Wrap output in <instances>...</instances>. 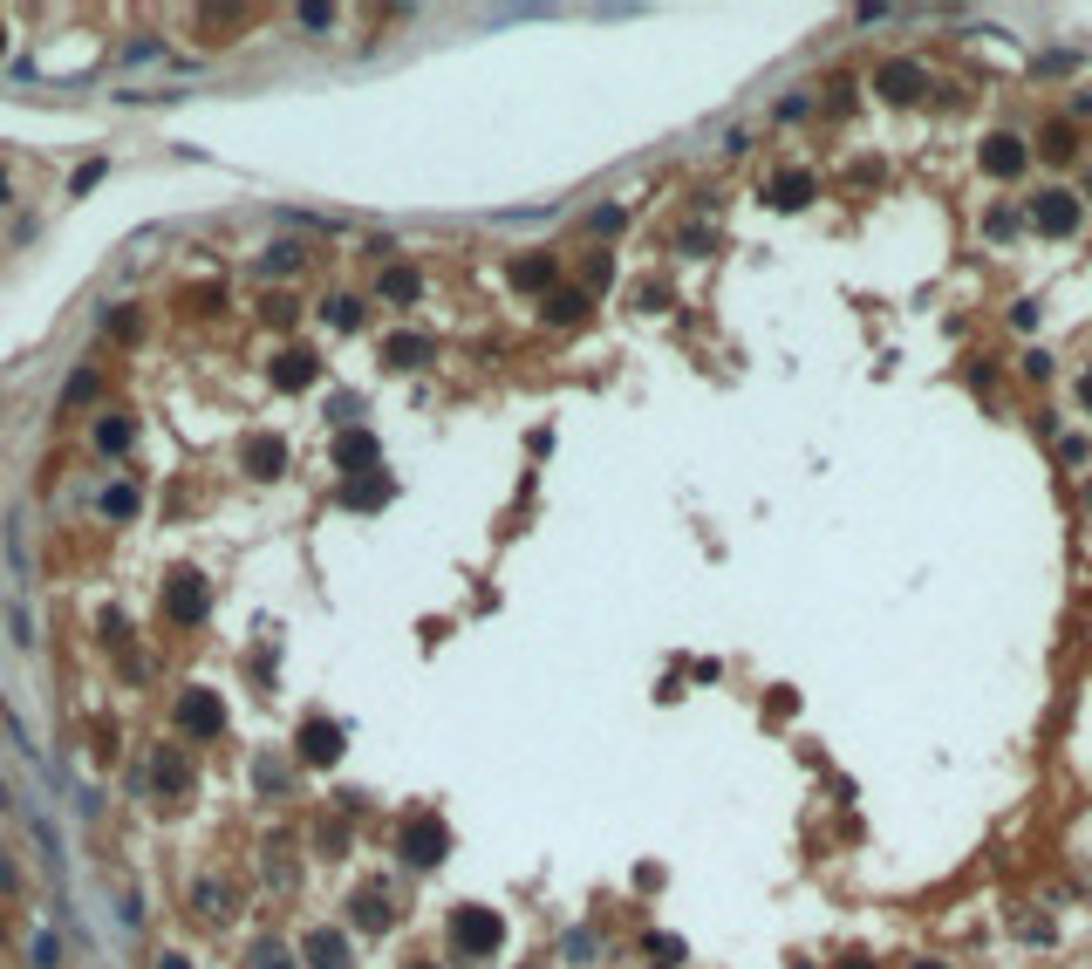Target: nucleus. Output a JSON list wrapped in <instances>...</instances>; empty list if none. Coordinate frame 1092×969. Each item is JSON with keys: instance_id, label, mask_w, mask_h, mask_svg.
Wrapping results in <instances>:
<instances>
[{"instance_id": "1", "label": "nucleus", "mask_w": 1092, "mask_h": 969, "mask_svg": "<svg viewBox=\"0 0 1092 969\" xmlns=\"http://www.w3.org/2000/svg\"><path fill=\"white\" fill-rule=\"evenodd\" d=\"M396 853L410 860V867H437L444 853H451V826L437 813H417L410 826H403V840H396Z\"/></svg>"}, {"instance_id": "2", "label": "nucleus", "mask_w": 1092, "mask_h": 969, "mask_svg": "<svg viewBox=\"0 0 1092 969\" xmlns=\"http://www.w3.org/2000/svg\"><path fill=\"white\" fill-rule=\"evenodd\" d=\"M451 935H458L465 956H492V949L506 942V922H499L492 908H458V915H451Z\"/></svg>"}, {"instance_id": "3", "label": "nucleus", "mask_w": 1092, "mask_h": 969, "mask_svg": "<svg viewBox=\"0 0 1092 969\" xmlns=\"http://www.w3.org/2000/svg\"><path fill=\"white\" fill-rule=\"evenodd\" d=\"M1031 226L1045 239H1072L1079 233V198L1072 192H1038L1031 198Z\"/></svg>"}, {"instance_id": "4", "label": "nucleus", "mask_w": 1092, "mask_h": 969, "mask_svg": "<svg viewBox=\"0 0 1092 969\" xmlns=\"http://www.w3.org/2000/svg\"><path fill=\"white\" fill-rule=\"evenodd\" d=\"M178 731H185V737H219V731H226L219 697H212V690H185V697H178Z\"/></svg>"}, {"instance_id": "5", "label": "nucleus", "mask_w": 1092, "mask_h": 969, "mask_svg": "<svg viewBox=\"0 0 1092 969\" xmlns=\"http://www.w3.org/2000/svg\"><path fill=\"white\" fill-rule=\"evenodd\" d=\"M976 164H983L990 178H1017V171L1031 164V151H1024V137H1011V130H997V137H983V151H976Z\"/></svg>"}, {"instance_id": "6", "label": "nucleus", "mask_w": 1092, "mask_h": 969, "mask_svg": "<svg viewBox=\"0 0 1092 969\" xmlns=\"http://www.w3.org/2000/svg\"><path fill=\"white\" fill-rule=\"evenodd\" d=\"M874 89H881V96H895V103H915V96L929 89V69L895 55V62H881V69H874Z\"/></svg>"}, {"instance_id": "7", "label": "nucleus", "mask_w": 1092, "mask_h": 969, "mask_svg": "<svg viewBox=\"0 0 1092 969\" xmlns=\"http://www.w3.org/2000/svg\"><path fill=\"white\" fill-rule=\"evenodd\" d=\"M164 608H171V621H205V581L198 574H171V587H164Z\"/></svg>"}, {"instance_id": "8", "label": "nucleus", "mask_w": 1092, "mask_h": 969, "mask_svg": "<svg viewBox=\"0 0 1092 969\" xmlns=\"http://www.w3.org/2000/svg\"><path fill=\"white\" fill-rule=\"evenodd\" d=\"M301 758H308V765H335V758H342V724L308 717V724H301Z\"/></svg>"}, {"instance_id": "9", "label": "nucleus", "mask_w": 1092, "mask_h": 969, "mask_svg": "<svg viewBox=\"0 0 1092 969\" xmlns=\"http://www.w3.org/2000/svg\"><path fill=\"white\" fill-rule=\"evenodd\" d=\"M301 956H308L314 969H349L355 963V949H349V935H342V929H314Z\"/></svg>"}, {"instance_id": "10", "label": "nucleus", "mask_w": 1092, "mask_h": 969, "mask_svg": "<svg viewBox=\"0 0 1092 969\" xmlns=\"http://www.w3.org/2000/svg\"><path fill=\"white\" fill-rule=\"evenodd\" d=\"M376 458H383V444H376L369 430H342V437H335V465L342 471H376Z\"/></svg>"}, {"instance_id": "11", "label": "nucleus", "mask_w": 1092, "mask_h": 969, "mask_svg": "<svg viewBox=\"0 0 1092 969\" xmlns=\"http://www.w3.org/2000/svg\"><path fill=\"white\" fill-rule=\"evenodd\" d=\"M239 465L253 471V478H280V471H287V444H280V437H246Z\"/></svg>"}, {"instance_id": "12", "label": "nucleus", "mask_w": 1092, "mask_h": 969, "mask_svg": "<svg viewBox=\"0 0 1092 969\" xmlns=\"http://www.w3.org/2000/svg\"><path fill=\"white\" fill-rule=\"evenodd\" d=\"M314 376H321V362H314L308 349H287L280 362H273V383H280V389H308Z\"/></svg>"}, {"instance_id": "13", "label": "nucleus", "mask_w": 1092, "mask_h": 969, "mask_svg": "<svg viewBox=\"0 0 1092 969\" xmlns=\"http://www.w3.org/2000/svg\"><path fill=\"white\" fill-rule=\"evenodd\" d=\"M383 362H390V369H424L430 335H390V342H383Z\"/></svg>"}, {"instance_id": "14", "label": "nucleus", "mask_w": 1092, "mask_h": 969, "mask_svg": "<svg viewBox=\"0 0 1092 969\" xmlns=\"http://www.w3.org/2000/svg\"><path fill=\"white\" fill-rule=\"evenodd\" d=\"M772 205H779V212H792V205H806V198H813V178H806V171H779V178H772Z\"/></svg>"}, {"instance_id": "15", "label": "nucleus", "mask_w": 1092, "mask_h": 969, "mask_svg": "<svg viewBox=\"0 0 1092 969\" xmlns=\"http://www.w3.org/2000/svg\"><path fill=\"white\" fill-rule=\"evenodd\" d=\"M546 280H553V253H526V260H512V287H526V294H540Z\"/></svg>"}, {"instance_id": "16", "label": "nucleus", "mask_w": 1092, "mask_h": 969, "mask_svg": "<svg viewBox=\"0 0 1092 969\" xmlns=\"http://www.w3.org/2000/svg\"><path fill=\"white\" fill-rule=\"evenodd\" d=\"M342 499H349L355 512H376V505L390 499V478H383V471H369V478H355V485L342 492Z\"/></svg>"}, {"instance_id": "17", "label": "nucleus", "mask_w": 1092, "mask_h": 969, "mask_svg": "<svg viewBox=\"0 0 1092 969\" xmlns=\"http://www.w3.org/2000/svg\"><path fill=\"white\" fill-rule=\"evenodd\" d=\"M321 321L349 335V328H362V301H355V294H328V301H321Z\"/></svg>"}, {"instance_id": "18", "label": "nucleus", "mask_w": 1092, "mask_h": 969, "mask_svg": "<svg viewBox=\"0 0 1092 969\" xmlns=\"http://www.w3.org/2000/svg\"><path fill=\"white\" fill-rule=\"evenodd\" d=\"M587 314V294L581 287H560V294H546V321H581Z\"/></svg>"}, {"instance_id": "19", "label": "nucleus", "mask_w": 1092, "mask_h": 969, "mask_svg": "<svg viewBox=\"0 0 1092 969\" xmlns=\"http://www.w3.org/2000/svg\"><path fill=\"white\" fill-rule=\"evenodd\" d=\"M130 437H137L130 417H103V424H96V444H103V451H130Z\"/></svg>"}, {"instance_id": "20", "label": "nucleus", "mask_w": 1092, "mask_h": 969, "mask_svg": "<svg viewBox=\"0 0 1092 969\" xmlns=\"http://www.w3.org/2000/svg\"><path fill=\"white\" fill-rule=\"evenodd\" d=\"M417 287H424V280H417L410 267H390V273H383V301H417Z\"/></svg>"}, {"instance_id": "21", "label": "nucleus", "mask_w": 1092, "mask_h": 969, "mask_svg": "<svg viewBox=\"0 0 1092 969\" xmlns=\"http://www.w3.org/2000/svg\"><path fill=\"white\" fill-rule=\"evenodd\" d=\"M355 922H362V929H390V908H383V894H355Z\"/></svg>"}, {"instance_id": "22", "label": "nucleus", "mask_w": 1092, "mask_h": 969, "mask_svg": "<svg viewBox=\"0 0 1092 969\" xmlns=\"http://www.w3.org/2000/svg\"><path fill=\"white\" fill-rule=\"evenodd\" d=\"M253 969H294V949H287V942H260V949H253Z\"/></svg>"}, {"instance_id": "23", "label": "nucleus", "mask_w": 1092, "mask_h": 969, "mask_svg": "<svg viewBox=\"0 0 1092 969\" xmlns=\"http://www.w3.org/2000/svg\"><path fill=\"white\" fill-rule=\"evenodd\" d=\"M983 233H990V239H1011L1017 233V212H1011V205H990V212H983Z\"/></svg>"}, {"instance_id": "24", "label": "nucleus", "mask_w": 1092, "mask_h": 969, "mask_svg": "<svg viewBox=\"0 0 1092 969\" xmlns=\"http://www.w3.org/2000/svg\"><path fill=\"white\" fill-rule=\"evenodd\" d=\"M301 267V246H267V260H260V273H294Z\"/></svg>"}, {"instance_id": "25", "label": "nucleus", "mask_w": 1092, "mask_h": 969, "mask_svg": "<svg viewBox=\"0 0 1092 969\" xmlns=\"http://www.w3.org/2000/svg\"><path fill=\"white\" fill-rule=\"evenodd\" d=\"M103 512H110V519H130V512H137V492H130V485H110V492H103Z\"/></svg>"}, {"instance_id": "26", "label": "nucleus", "mask_w": 1092, "mask_h": 969, "mask_svg": "<svg viewBox=\"0 0 1092 969\" xmlns=\"http://www.w3.org/2000/svg\"><path fill=\"white\" fill-rule=\"evenodd\" d=\"M1045 157H1052V164H1058V157H1072V123H1065V117L1045 130Z\"/></svg>"}, {"instance_id": "27", "label": "nucleus", "mask_w": 1092, "mask_h": 969, "mask_svg": "<svg viewBox=\"0 0 1092 969\" xmlns=\"http://www.w3.org/2000/svg\"><path fill=\"white\" fill-rule=\"evenodd\" d=\"M157 785H164V792H178V785H185V765H178V758H171V751H164V758H157Z\"/></svg>"}, {"instance_id": "28", "label": "nucleus", "mask_w": 1092, "mask_h": 969, "mask_svg": "<svg viewBox=\"0 0 1092 969\" xmlns=\"http://www.w3.org/2000/svg\"><path fill=\"white\" fill-rule=\"evenodd\" d=\"M649 956H663V969H676V956H683V942H676V935H649Z\"/></svg>"}, {"instance_id": "29", "label": "nucleus", "mask_w": 1092, "mask_h": 969, "mask_svg": "<svg viewBox=\"0 0 1092 969\" xmlns=\"http://www.w3.org/2000/svg\"><path fill=\"white\" fill-rule=\"evenodd\" d=\"M587 956H594V935L574 929V935H567V963H587Z\"/></svg>"}, {"instance_id": "30", "label": "nucleus", "mask_w": 1092, "mask_h": 969, "mask_svg": "<svg viewBox=\"0 0 1092 969\" xmlns=\"http://www.w3.org/2000/svg\"><path fill=\"white\" fill-rule=\"evenodd\" d=\"M89 396H96V376H89V369H82V376H76V383H69V389H62V403H89Z\"/></svg>"}, {"instance_id": "31", "label": "nucleus", "mask_w": 1092, "mask_h": 969, "mask_svg": "<svg viewBox=\"0 0 1092 969\" xmlns=\"http://www.w3.org/2000/svg\"><path fill=\"white\" fill-rule=\"evenodd\" d=\"M1024 376H1031V383H1045V376H1052V355L1031 349V355H1024Z\"/></svg>"}, {"instance_id": "32", "label": "nucleus", "mask_w": 1092, "mask_h": 969, "mask_svg": "<svg viewBox=\"0 0 1092 969\" xmlns=\"http://www.w3.org/2000/svg\"><path fill=\"white\" fill-rule=\"evenodd\" d=\"M594 233H622V205H601L594 212Z\"/></svg>"}, {"instance_id": "33", "label": "nucleus", "mask_w": 1092, "mask_h": 969, "mask_svg": "<svg viewBox=\"0 0 1092 969\" xmlns=\"http://www.w3.org/2000/svg\"><path fill=\"white\" fill-rule=\"evenodd\" d=\"M294 21H301V28H328V21H335V7H301Z\"/></svg>"}, {"instance_id": "34", "label": "nucleus", "mask_w": 1092, "mask_h": 969, "mask_svg": "<svg viewBox=\"0 0 1092 969\" xmlns=\"http://www.w3.org/2000/svg\"><path fill=\"white\" fill-rule=\"evenodd\" d=\"M1079 396H1086V410H1092V369H1086V376H1079Z\"/></svg>"}, {"instance_id": "35", "label": "nucleus", "mask_w": 1092, "mask_h": 969, "mask_svg": "<svg viewBox=\"0 0 1092 969\" xmlns=\"http://www.w3.org/2000/svg\"><path fill=\"white\" fill-rule=\"evenodd\" d=\"M840 969H874V963H867V956H847V963H840Z\"/></svg>"}, {"instance_id": "36", "label": "nucleus", "mask_w": 1092, "mask_h": 969, "mask_svg": "<svg viewBox=\"0 0 1092 969\" xmlns=\"http://www.w3.org/2000/svg\"><path fill=\"white\" fill-rule=\"evenodd\" d=\"M164 969H192V963H185V956H164Z\"/></svg>"}, {"instance_id": "37", "label": "nucleus", "mask_w": 1092, "mask_h": 969, "mask_svg": "<svg viewBox=\"0 0 1092 969\" xmlns=\"http://www.w3.org/2000/svg\"><path fill=\"white\" fill-rule=\"evenodd\" d=\"M908 969H949V963H936V956H929V963H908Z\"/></svg>"}, {"instance_id": "38", "label": "nucleus", "mask_w": 1092, "mask_h": 969, "mask_svg": "<svg viewBox=\"0 0 1092 969\" xmlns=\"http://www.w3.org/2000/svg\"><path fill=\"white\" fill-rule=\"evenodd\" d=\"M1086 198H1092V171H1086Z\"/></svg>"}, {"instance_id": "39", "label": "nucleus", "mask_w": 1092, "mask_h": 969, "mask_svg": "<svg viewBox=\"0 0 1092 969\" xmlns=\"http://www.w3.org/2000/svg\"><path fill=\"white\" fill-rule=\"evenodd\" d=\"M410 969H430V963H410Z\"/></svg>"}, {"instance_id": "40", "label": "nucleus", "mask_w": 1092, "mask_h": 969, "mask_svg": "<svg viewBox=\"0 0 1092 969\" xmlns=\"http://www.w3.org/2000/svg\"><path fill=\"white\" fill-rule=\"evenodd\" d=\"M0 717H7V703H0Z\"/></svg>"}]
</instances>
